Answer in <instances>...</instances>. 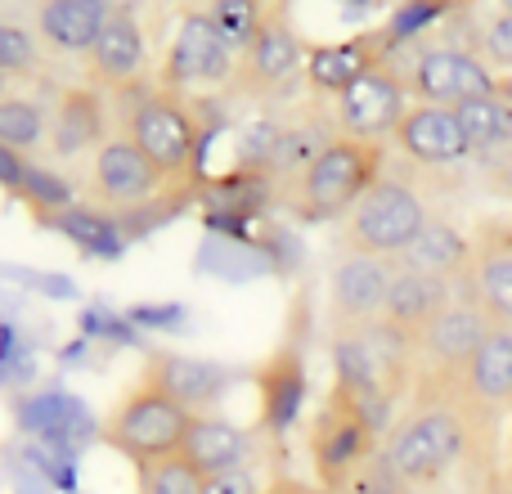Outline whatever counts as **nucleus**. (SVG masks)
<instances>
[{
  "mask_svg": "<svg viewBox=\"0 0 512 494\" xmlns=\"http://www.w3.org/2000/svg\"><path fill=\"white\" fill-rule=\"evenodd\" d=\"M382 459L414 494H441L454 477L468 494H495V427L463 405L459 391H409L382 436Z\"/></svg>",
  "mask_w": 512,
  "mask_h": 494,
  "instance_id": "f257e3e1",
  "label": "nucleus"
},
{
  "mask_svg": "<svg viewBox=\"0 0 512 494\" xmlns=\"http://www.w3.org/2000/svg\"><path fill=\"white\" fill-rule=\"evenodd\" d=\"M113 131L126 135L167 176L171 189H185L198 176L207 122L194 99H180L144 77L140 86L113 95Z\"/></svg>",
  "mask_w": 512,
  "mask_h": 494,
  "instance_id": "f03ea898",
  "label": "nucleus"
},
{
  "mask_svg": "<svg viewBox=\"0 0 512 494\" xmlns=\"http://www.w3.org/2000/svg\"><path fill=\"white\" fill-rule=\"evenodd\" d=\"M387 171V149L369 140H346V135H333L297 176H288V198L292 216L310 225L324 221H342L373 185Z\"/></svg>",
  "mask_w": 512,
  "mask_h": 494,
  "instance_id": "7ed1b4c3",
  "label": "nucleus"
},
{
  "mask_svg": "<svg viewBox=\"0 0 512 494\" xmlns=\"http://www.w3.org/2000/svg\"><path fill=\"white\" fill-rule=\"evenodd\" d=\"M432 207H427L423 189L414 185L409 171H382L378 185L337 221V247L360 256H378V261H400L405 247L418 239L427 225Z\"/></svg>",
  "mask_w": 512,
  "mask_h": 494,
  "instance_id": "20e7f679",
  "label": "nucleus"
},
{
  "mask_svg": "<svg viewBox=\"0 0 512 494\" xmlns=\"http://www.w3.org/2000/svg\"><path fill=\"white\" fill-rule=\"evenodd\" d=\"M382 68H391L405 86L409 104H432V108H459L468 99L495 95V72L459 41V36L441 32L423 45L391 54Z\"/></svg>",
  "mask_w": 512,
  "mask_h": 494,
  "instance_id": "39448f33",
  "label": "nucleus"
},
{
  "mask_svg": "<svg viewBox=\"0 0 512 494\" xmlns=\"http://www.w3.org/2000/svg\"><path fill=\"white\" fill-rule=\"evenodd\" d=\"M167 194H180V189H171L167 176L117 131L81 162V185H77L81 207H95V212L117 216V221L162 207Z\"/></svg>",
  "mask_w": 512,
  "mask_h": 494,
  "instance_id": "423d86ee",
  "label": "nucleus"
},
{
  "mask_svg": "<svg viewBox=\"0 0 512 494\" xmlns=\"http://www.w3.org/2000/svg\"><path fill=\"white\" fill-rule=\"evenodd\" d=\"M234 72H239V54L225 45V36L216 32L212 14L203 9H185L167 41L158 68V86L171 90L180 99H198L212 95V90L234 86Z\"/></svg>",
  "mask_w": 512,
  "mask_h": 494,
  "instance_id": "0eeeda50",
  "label": "nucleus"
},
{
  "mask_svg": "<svg viewBox=\"0 0 512 494\" xmlns=\"http://www.w3.org/2000/svg\"><path fill=\"white\" fill-rule=\"evenodd\" d=\"M378 450H382V432L355 405H346V400L328 396L319 405V414L310 418L306 454H310V468H315V490L342 494L346 481Z\"/></svg>",
  "mask_w": 512,
  "mask_h": 494,
  "instance_id": "6e6552de",
  "label": "nucleus"
},
{
  "mask_svg": "<svg viewBox=\"0 0 512 494\" xmlns=\"http://www.w3.org/2000/svg\"><path fill=\"white\" fill-rule=\"evenodd\" d=\"M185 432H189L185 409H176L171 400H162L158 391H149V387L135 382V387L113 405V414L104 418L99 441L140 468V463H158V459L180 454Z\"/></svg>",
  "mask_w": 512,
  "mask_h": 494,
  "instance_id": "1a4fd4ad",
  "label": "nucleus"
},
{
  "mask_svg": "<svg viewBox=\"0 0 512 494\" xmlns=\"http://www.w3.org/2000/svg\"><path fill=\"white\" fill-rule=\"evenodd\" d=\"M490 333H495V324L459 292V297L414 337L418 342L414 391H459L472 355L481 351V342H486Z\"/></svg>",
  "mask_w": 512,
  "mask_h": 494,
  "instance_id": "9d476101",
  "label": "nucleus"
},
{
  "mask_svg": "<svg viewBox=\"0 0 512 494\" xmlns=\"http://www.w3.org/2000/svg\"><path fill=\"white\" fill-rule=\"evenodd\" d=\"M306 54H310V45L297 32V23H292V9L265 5L252 45L239 54L234 86L252 99H279L297 86V77H306Z\"/></svg>",
  "mask_w": 512,
  "mask_h": 494,
  "instance_id": "9b49d317",
  "label": "nucleus"
},
{
  "mask_svg": "<svg viewBox=\"0 0 512 494\" xmlns=\"http://www.w3.org/2000/svg\"><path fill=\"white\" fill-rule=\"evenodd\" d=\"M472 265L459 292L495 328H512V212L481 216L472 225Z\"/></svg>",
  "mask_w": 512,
  "mask_h": 494,
  "instance_id": "f8f14e48",
  "label": "nucleus"
},
{
  "mask_svg": "<svg viewBox=\"0 0 512 494\" xmlns=\"http://www.w3.org/2000/svg\"><path fill=\"white\" fill-rule=\"evenodd\" d=\"M391 279H396V261L337 252L333 270H328V324H333V333H360V328L378 324Z\"/></svg>",
  "mask_w": 512,
  "mask_h": 494,
  "instance_id": "ddd939ff",
  "label": "nucleus"
},
{
  "mask_svg": "<svg viewBox=\"0 0 512 494\" xmlns=\"http://www.w3.org/2000/svg\"><path fill=\"white\" fill-rule=\"evenodd\" d=\"M113 135V99L95 90L90 81H68L50 99V140L45 158L50 162H86L99 144Z\"/></svg>",
  "mask_w": 512,
  "mask_h": 494,
  "instance_id": "4468645a",
  "label": "nucleus"
},
{
  "mask_svg": "<svg viewBox=\"0 0 512 494\" xmlns=\"http://www.w3.org/2000/svg\"><path fill=\"white\" fill-rule=\"evenodd\" d=\"M140 387L158 391L162 400H171L176 409H185L189 418L216 414L225 400V391L234 387V373L216 360L185 351H149L140 369Z\"/></svg>",
  "mask_w": 512,
  "mask_h": 494,
  "instance_id": "2eb2a0df",
  "label": "nucleus"
},
{
  "mask_svg": "<svg viewBox=\"0 0 512 494\" xmlns=\"http://www.w3.org/2000/svg\"><path fill=\"white\" fill-rule=\"evenodd\" d=\"M333 126L346 140H369V144H387L396 135L400 117L409 113V95L400 86V77L391 68H373L364 72L355 86H346L333 99Z\"/></svg>",
  "mask_w": 512,
  "mask_h": 494,
  "instance_id": "dca6fc26",
  "label": "nucleus"
},
{
  "mask_svg": "<svg viewBox=\"0 0 512 494\" xmlns=\"http://www.w3.org/2000/svg\"><path fill=\"white\" fill-rule=\"evenodd\" d=\"M144 59H149V36L140 14L131 5H108L104 27L86 54V81L113 99L144 81Z\"/></svg>",
  "mask_w": 512,
  "mask_h": 494,
  "instance_id": "f3484780",
  "label": "nucleus"
},
{
  "mask_svg": "<svg viewBox=\"0 0 512 494\" xmlns=\"http://www.w3.org/2000/svg\"><path fill=\"white\" fill-rule=\"evenodd\" d=\"M400 162L409 171H454L468 162V144H463V131H459V117L454 108H432V104H409V113L400 117L396 135Z\"/></svg>",
  "mask_w": 512,
  "mask_h": 494,
  "instance_id": "a211bd4d",
  "label": "nucleus"
},
{
  "mask_svg": "<svg viewBox=\"0 0 512 494\" xmlns=\"http://www.w3.org/2000/svg\"><path fill=\"white\" fill-rule=\"evenodd\" d=\"M252 378H256V396H261L256 423H261L265 436H283L297 423L301 405H306V351H301L297 337L274 346Z\"/></svg>",
  "mask_w": 512,
  "mask_h": 494,
  "instance_id": "6ab92c4d",
  "label": "nucleus"
},
{
  "mask_svg": "<svg viewBox=\"0 0 512 494\" xmlns=\"http://www.w3.org/2000/svg\"><path fill=\"white\" fill-rule=\"evenodd\" d=\"M463 405L490 427H499L512 414V328H495L472 355L468 373L459 382Z\"/></svg>",
  "mask_w": 512,
  "mask_h": 494,
  "instance_id": "aec40b11",
  "label": "nucleus"
},
{
  "mask_svg": "<svg viewBox=\"0 0 512 494\" xmlns=\"http://www.w3.org/2000/svg\"><path fill=\"white\" fill-rule=\"evenodd\" d=\"M108 18L104 0H45L32 9V36L50 59H81L86 63L99 27Z\"/></svg>",
  "mask_w": 512,
  "mask_h": 494,
  "instance_id": "412c9836",
  "label": "nucleus"
},
{
  "mask_svg": "<svg viewBox=\"0 0 512 494\" xmlns=\"http://www.w3.org/2000/svg\"><path fill=\"white\" fill-rule=\"evenodd\" d=\"M396 265L459 288L472 265V234L463 230V225H454L450 216H427V225L418 230V239L405 247V256H400Z\"/></svg>",
  "mask_w": 512,
  "mask_h": 494,
  "instance_id": "4be33fe9",
  "label": "nucleus"
},
{
  "mask_svg": "<svg viewBox=\"0 0 512 494\" xmlns=\"http://www.w3.org/2000/svg\"><path fill=\"white\" fill-rule=\"evenodd\" d=\"M382 68V54H378V41L373 32H360V36H346V41H333V45H310L306 54V86L315 99H328L333 104L346 86L364 77V72Z\"/></svg>",
  "mask_w": 512,
  "mask_h": 494,
  "instance_id": "5701e85b",
  "label": "nucleus"
},
{
  "mask_svg": "<svg viewBox=\"0 0 512 494\" xmlns=\"http://www.w3.org/2000/svg\"><path fill=\"white\" fill-rule=\"evenodd\" d=\"M256 454V441L252 432L234 427L230 418L221 414H203V418H189V432H185V445H180V459L198 472V477H221L230 468H243L252 463Z\"/></svg>",
  "mask_w": 512,
  "mask_h": 494,
  "instance_id": "b1692460",
  "label": "nucleus"
},
{
  "mask_svg": "<svg viewBox=\"0 0 512 494\" xmlns=\"http://www.w3.org/2000/svg\"><path fill=\"white\" fill-rule=\"evenodd\" d=\"M454 297H459V288H454V283L427 279V274L400 270V265H396V279H391L387 306H382V324L400 328L405 337H418L445 306H450Z\"/></svg>",
  "mask_w": 512,
  "mask_h": 494,
  "instance_id": "393cba45",
  "label": "nucleus"
},
{
  "mask_svg": "<svg viewBox=\"0 0 512 494\" xmlns=\"http://www.w3.org/2000/svg\"><path fill=\"white\" fill-rule=\"evenodd\" d=\"M454 117H459V131L472 162L495 167V162L512 158V108L499 95L468 99V104L454 108Z\"/></svg>",
  "mask_w": 512,
  "mask_h": 494,
  "instance_id": "a878e982",
  "label": "nucleus"
},
{
  "mask_svg": "<svg viewBox=\"0 0 512 494\" xmlns=\"http://www.w3.org/2000/svg\"><path fill=\"white\" fill-rule=\"evenodd\" d=\"M45 140H50V99L32 90H5L0 95V149L32 162L36 153H45Z\"/></svg>",
  "mask_w": 512,
  "mask_h": 494,
  "instance_id": "bb28decb",
  "label": "nucleus"
},
{
  "mask_svg": "<svg viewBox=\"0 0 512 494\" xmlns=\"http://www.w3.org/2000/svg\"><path fill=\"white\" fill-rule=\"evenodd\" d=\"M463 45H468L495 77H508L512 72V5H495V9H486V14L472 9V32L463 36Z\"/></svg>",
  "mask_w": 512,
  "mask_h": 494,
  "instance_id": "cd10ccee",
  "label": "nucleus"
},
{
  "mask_svg": "<svg viewBox=\"0 0 512 494\" xmlns=\"http://www.w3.org/2000/svg\"><path fill=\"white\" fill-rule=\"evenodd\" d=\"M54 225H59L63 234H68L72 243H81L86 252L95 256H122V234H117V216H104L95 212V207H72V212L54 216Z\"/></svg>",
  "mask_w": 512,
  "mask_h": 494,
  "instance_id": "c85d7f7f",
  "label": "nucleus"
},
{
  "mask_svg": "<svg viewBox=\"0 0 512 494\" xmlns=\"http://www.w3.org/2000/svg\"><path fill=\"white\" fill-rule=\"evenodd\" d=\"M41 45H36L32 27H18L0 18V81H27L41 77Z\"/></svg>",
  "mask_w": 512,
  "mask_h": 494,
  "instance_id": "c756f323",
  "label": "nucleus"
},
{
  "mask_svg": "<svg viewBox=\"0 0 512 494\" xmlns=\"http://www.w3.org/2000/svg\"><path fill=\"white\" fill-rule=\"evenodd\" d=\"M135 494H203V477L180 454L135 468Z\"/></svg>",
  "mask_w": 512,
  "mask_h": 494,
  "instance_id": "7c9ffc66",
  "label": "nucleus"
},
{
  "mask_svg": "<svg viewBox=\"0 0 512 494\" xmlns=\"http://www.w3.org/2000/svg\"><path fill=\"white\" fill-rule=\"evenodd\" d=\"M207 14H212L216 32L225 36V45H230L234 54H243L252 45L256 27H261L265 5H252V0H221V5H207Z\"/></svg>",
  "mask_w": 512,
  "mask_h": 494,
  "instance_id": "2f4dec72",
  "label": "nucleus"
},
{
  "mask_svg": "<svg viewBox=\"0 0 512 494\" xmlns=\"http://www.w3.org/2000/svg\"><path fill=\"white\" fill-rule=\"evenodd\" d=\"M342 494H414V490H409L405 481H400L396 472H391V463L382 459V450H378L360 472H355L351 481H346V490H342Z\"/></svg>",
  "mask_w": 512,
  "mask_h": 494,
  "instance_id": "473e14b6",
  "label": "nucleus"
},
{
  "mask_svg": "<svg viewBox=\"0 0 512 494\" xmlns=\"http://www.w3.org/2000/svg\"><path fill=\"white\" fill-rule=\"evenodd\" d=\"M265 481L256 472V463H243V468H230L221 477H207L203 481V494H261Z\"/></svg>",
  "mask_w": 512,
  "mask_h": 494,
  "instance_id": "72a5a7b5",
  "label": "nucleus"
},
{
  "mask_svg": "<svg viewBox=\"0 0 512 494\" xmlns=\"http://www.w3.org/2000/svg\"><path fill=\"white\" fill-rule=\"evenodd\" d=\"M27 171H32V162L9 153V149H0V189H5V194L18 198V189L27 185Z\"/></svg>",
  "mask_w": 512,
  "mask_h": 494,
  "instance_id": "f704fd0d",
  "label": "nucleus"
},
{
  "mask_svg": "<svg viewBox=\"0 0 512 494\" xmlns=\"http://www.w3.org/2000/svg\"><path fill=\"white\" fill-rule=\"evenodd\" d=\"M261 494H315V486H306V481H297V477H270Z\"/></svg>",
  "mask_w": 512,
  "mask_h": 494,
  "instance_id": "c9c22d12",
  "label": "nucleus"
},
{
  "mask_svg": "<svg viewBox=\"0 0 512 494\" xmlns=\"http://www.w3.org/2000/svg\"><path fill=\"white\" fill-rule=\"evenodd\" d=\"M495 95H499V99H504V104L512 108V72H508V77H495Z\"/></svg>",
  "mask_w": 512,
  "mask_h": 494,
  "instance_id": "e433bc0d",
  "label": "nucleus"
},
{
  "mask_svg": "<svg viewBox=\"0 0 512 494\" xmlns=\"http://www.w3.org/2000/svg\"><path fill=\"white\" fill-rule=\"evenodd\" d=\"M504 486H512V427H508V477H504Z\"/></svg>",
  "mask_w": 512,
  "mask_h": 494,
  "instance_id": "4c0bfd02",
  "label": "nucleus"
},
{
  "mask_svg": "<svg viewBox=\"0 0 512 494\" xmlns=\"http://www.w3.org/2000/svg\"><path fill=\"white\" fill-rule=\"evenodd\" d=\"M495 494H512V486H499V490H495Z\"/></svg>",
  "mask_w": 512,
  "mask_h": 494,
  "instance_id": "58836bf2",
  "label": "nucleus"
},
{
  "mask_svg": "<svg viewBox=\"0 0 512 494\" xmlns=\"http://www.w3.org/2000/svg\"><path fill=\"white\" fill-rule=\"evenodd\" d=\"M0 95H5V81H0Z\"/></svg>",
  "mask_w": 512,
  "mask_h": 494,
  "instance_id": "ea45409f",
  "label": "nucleus"
},
{
  "mask_svg": "<svg viewBox=\"0 0 512 494\" xmlns=\"http://www.w3.org/2000/svg\"><path fill=\"white\" fill-rule=\"evenodd\" d=\"M315 494H324V490H315Z\"/></svg>",
  "mask_w": 512,
  "mask_h": 494,
  "instance_id": "a19ab883",
  "label": "nucleus"
}]
</instances>
